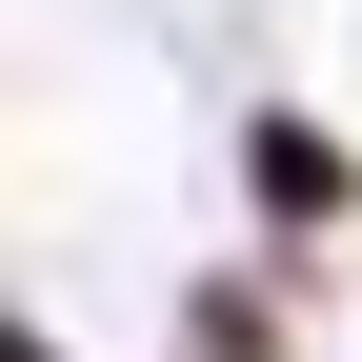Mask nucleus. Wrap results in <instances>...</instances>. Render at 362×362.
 Masks as SVG:
<instances>
[{
  "mask_svg": "<svg viewBox=\"0 0 362 362\" xmlns=\"http://www.w3.org/2000/svg\"><path fill=\"white\" fill-rule=\"evenodd\" d=\"M262 202H282V221H322V202H342V141H302V121H262Z\"/></svg>",
  "mask_w": 362,
  "mask_h": 362,
  "instance_id": "1",
  "label": "nucleus"
}]
</instances>
